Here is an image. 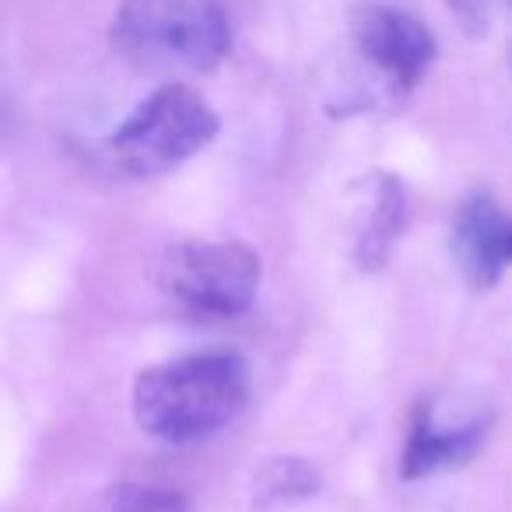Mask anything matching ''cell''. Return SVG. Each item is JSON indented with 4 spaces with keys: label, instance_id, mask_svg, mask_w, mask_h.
<instances>
[{
    "label": "cell",
    "instance_id": "2",
    "mask_svg": "<svg viewBox=\"0 0 512 512\" xmlns=\"http://www.w3.org/2000/svg\"><path fill=\"white\" fill-rule=\"evenodd\" d=\"M109 39L151 74H207L232 53V15L221 0H123Z\"/></svg>",
    "mask_w": 512,
    "mask_h": 512
},
{
    "label": "cell",
    "instance_id": "10",
    "mask_svg": "<svg viewBox=\"0 0 512 512\" xmlns=\"http://www.w3.org/2000/svg\"><path fill=\"white\" fill-rule=\"evenodd\" d=\"M260 491L271 502H299V498H309L320 491V474L299 456H278L260 477Z\"/></svg>",
    "mask_w": 512,
    "mask_h": 512
},
{
    "label": "cell",
    "instance_id": "9",
    "mask_svg": "<svg viewBox=\"0 0 512 512\" xmlns=\"http://www.w3.org/2000/svg\"><path fill=\"white\" fill-rule=\"evenodd\" d=\"M81 512H190L186 502L169 488L155 484H109L95 491Z\"/></svg>",
    "mask_w": 512,
    "mask_h": 512
},
{
    "label": "cell",
    "instance_id": "7",
    "mask_svg": "<svg viewBox=\"0 0 512 512\" xmlns=\"http://www.w3.org/2000/svg\"><path fill=\"white\" fill-rule=\"evenodd\" d=\"M453 253L474 288L498 285L512 267V214L488 190L470 193L456 211Z\"/></svg>",
    "mask_w": 512,
    "mask_h": 512
},
{
    "label": "cell",
    "instance_id": "5",
    "mask_svg": "<svg viewBox=\"0 0 512 512\" xmlns=\"http://www.w3.org/2000/svg\"><path fill=\"white\" fill-rule=\"evenodd\" d=\"M351 43L362 64L393 95L414 92L439 60L432 29L411 11L383 0H365L351 11Z\"/></svg>",
    "mask_w": 512,
    "mask_h": 512
},
{
    "label": "cell",
    "instance_id": "1",
    "mask_svg": "<svg viewBox=\"0 0 512 512\" xmlns=\"http://www.w3.org/2000/svg\"><path fill=\"white\" fill-rule=\"evenodd\" d=\"M253 376L242 355L200 351L137 372L130 411L144 435L169 446L200 442L228 428L249 404Z\"/></svg>",
    "mask_w": 512,
    "mask_h": 512
},
{
    "label": "cell",
    "instance_id": "8",
    "mask_svg": "<svg viewBox=\"0 0 512 512\" xmlns=\"http://www.w3.org/2000/svg\"><path fill=\"white\" fill-rule=\"evenodd\" d=\"M488 435V418H470L463 425H442L428 404L414 411L411 432L400 456V474L404 481H421V477L456 470L481 449Z\"/></svg>",
    "mask_w": 512,
    "mask_h": 512
},
{
    "label": "cell",
    "instance_id": "11",
    "mask_svg": "<svg viewBox=\"0 0 512 512\" xmlns=\"http://www.w3.org/2000/svg\"><path fill=\"white\" fill-rule=\"evenodd\" d=\"M449 8V15L456 18L463 32L470 39H484L491 29V11H495V0H442Z\"/></svg>",
    "mask_w": 512,
    "mask_h": 512
},
{
    "label": "cell",
    "instance_id": "3",
    "mask_svg": "<svg viewBox=\"0 0 512 512\" xmlns=\"http://www.w3.org/2000/svg\"><path fill=\"white\" fill-rule=\"evenodd\" d=\"M151 281L193 316L232 320L260 295L264 260L253 246L235 239H176L155 253Z\"/></svg>",
    "mask_w": 512,
    "mask_h": 512
},
{
    "label": "cell",
    "instance_id": "4",
    "mask_svg": "<svg viewBox=\"0 0 512 512\" xmlns=\"http://www.w3.org/2000/svg\"><path fill=\"white\" fill-rule=\"evenodd\" d=\"M218 127V113L204 95L169 81L130 109V116L109 137V151L130 176H162L200 155L218 137Z\"/></svg>",
    "mask_w": 512,
    "mask_h": 512
},
{
    "label": "cell",
    "instance_id": "6",
    "mask_svg": "<svg viewBox=\"0 0 512 512\" xmlns=\"http://www.w3.org/2000/svg\"><path fill=\"white\" fill-rule=\"evenodd\" d=\"M351 211V260L358 271H383L407 228V193L390 172H369L355 186Z\"/></svg>",
    "mask_w": 512,
    "mask_h": 512
}]
</instances>
